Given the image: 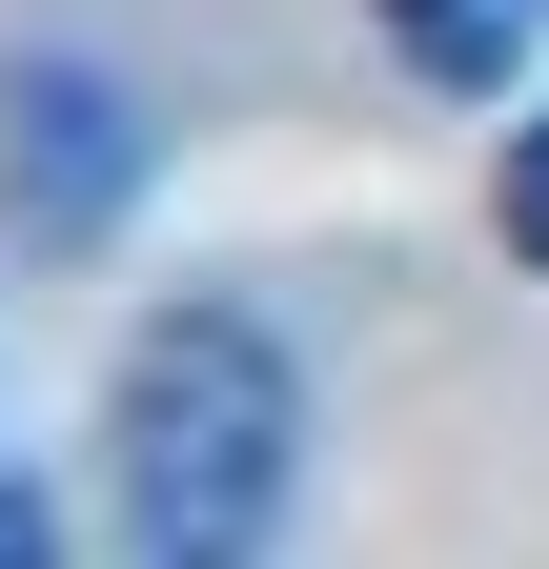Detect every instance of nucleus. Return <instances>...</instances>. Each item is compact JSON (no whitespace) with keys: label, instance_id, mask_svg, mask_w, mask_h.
I'll return each instance as SVG.
<instances>
[{"label":"nucleus","instance_id":"1","mask_svg":"<svg viewBox=\"0 0 549 569\" xmlns=\"http://www.w3.org/2000/svg\"><path fill=\"white\" fill-rule=\"evenodd\" d=\"M286 346H264V306H163L143 346H122V529H143L163 569L203 549H264V509H286Z\"/></svg>","mask_w":549,"mask_h":569},{"label":"nucleus","instance_id":"2","mask_svg":"<svg viewBox=\"0 0 549 569\" xmlns=\"http://www.w3.org/2000/svg\"><path fill=\"white\" fill-rule=\"evenodd\" d=\"M367 21L428 61V82H529V41H549V0H367Z\"/></svg>","mask_w":549,"mask_h":569},{"label":"nucleus","instance_id":"3","mask_svg":"<svg viewBox=\"0 0 549 569\" xmlns=\"http://www.w3.org/2000/svg\"><path fill=\"white\" fill-rule=\"evenodd\" d=\"M509 264H549V122L509 142Z\"/></svg>","mask_w":549,"mask_h":569}]
</instances>
